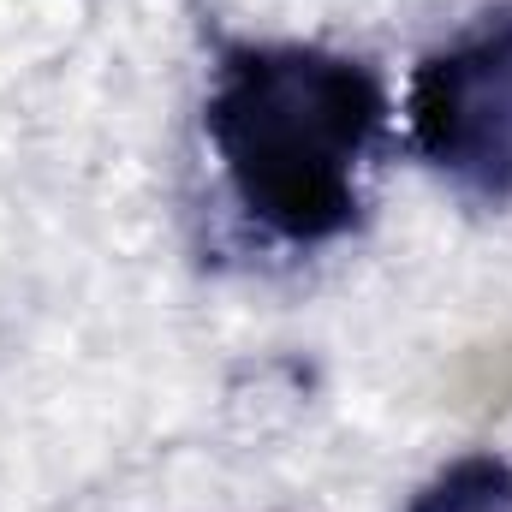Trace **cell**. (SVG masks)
I'll return each mask as SVG.
<instances>
[{"instance_id":"obj_1","label":"cell","mask_w":512,"mask_h":512,"mask_svg":"<svg viewBox=\"0 0 512 512\" xmlns=\"http://www.w3.org/2000/svg\"><path fill=\"white\" fill-rule=\"evenodd\" d=\"M382 120V78L304 42L227 48L203 102L233 197L286 245H322L358 221V161Z\"/></svg>"},{"instance_id":"obj_2","label":"cell","mask_w":512,"mask_h":512,"mask_svg":"<svg viewBox=\"0 0 512 512\" xmlns=\"http://www.w3.org/2000/svg\"><path fill=\"white\" fill-rule=\"evenodd\" d=\"M411 143L477 203H512V0L411 72Z\"/></svg>"},{"instance_id":"obj_3","label":"cell","mask_w":512,"mask_h":512,"mask_svg":"<svg viewBox=\"0 0 512 512\" xmlns=\"http://www.w3.org/2000/svg\"><path fill=\"white\" fill-rule=\"evenodd\" d=\"M405 512H512V465L501 453H465L435 471Z\"/></svg>"}]
</instances>
